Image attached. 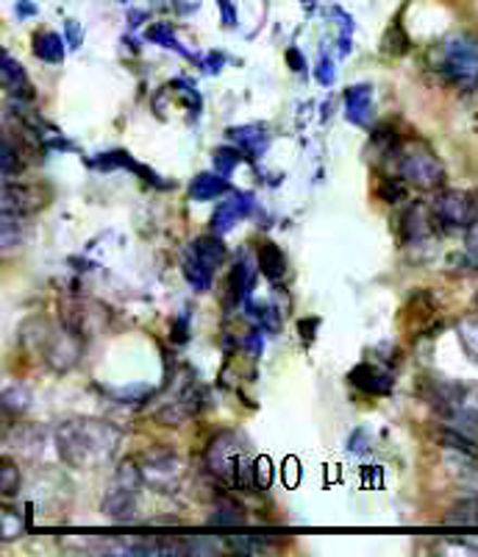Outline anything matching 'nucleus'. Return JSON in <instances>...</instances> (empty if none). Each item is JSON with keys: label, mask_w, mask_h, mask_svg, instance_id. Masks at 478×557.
Returning a JSON list of instances; mask_svg holds the SVG:
<instances>
[{"label": "nucleus", "mask_w": 478, "mask_h": 557, "mask_svg": "<svg viewBox=\"0 0 478 557\" xmlns=\"http://www.w3.org/2000/svg\"><path fill=\"white\" fill-rule=\"evenodd\" d=\"M476 301H478V298H476Z\"/></svg>", "instance_id": "42"}, {"label": "nucleus", "mask_w": 478, "mask_h": 557, "mask_svg": "<svg viewBox=\"0 0 478 557\" xmlns=\"http://www.w3.org/2000/svg\"><path fill=\"white\" fill-rule=\"evenodd\" d=\"M64 32H67V42H70V48H78V45H81V28H78V23L76 20H67V26H64Z\"/></svg>", "instance_id": "35"}, {"label": "nucleus", "mask_w": 478, "mask_h": 557, "mask_svg": "<svg viewBox=\"0 0 478 557\" xmlns=\"http://www.w3.org/2000/svg\"><path fill=\"white\" fill-rule=\"evenodd\" d=\"M348 380H351L353 387L370 393V396H387L392 391V376L378 366H373V362H358L348 374Z\"/></svg>", "instance_id": "10"}, {"label": "nucleus", "mask_w": 478, "mask_h": 557, "mask_svg": "<svg viewBox=\"0 0 478 557\" xmlns=\"http://www.w3.org/2000/svg\"><path fill=\"white\" fill-rule=\"evenodd\" d=\"M189 251L196 253L198 260H201L209 271H214V268H221L223 262H226V246H223L221 235H214V232L206 237H198Z\"/></svg>", "instance_id": "18"}, {"label": "nucleus", "mask_w": 478, "mask_h": 557, "mask_svg": "<svg viewBox=\"0 0 478 557\" xmlns=\"http://www.w3.org/2000/svg\"><path fill=\"white\" fill-rule=\"evenodd\" d=\"M0 168H3V178H7V182H12V176H17V173L26 168V153L20 151V146L9 137V134H3V157H0Z\"/></svg>", "instance_id": "23"}, {"label": "nucleus", "mask_w": 478, "mask_h": 557, "mask_svg": "<svg viewBox=\"0 0 478 557\" xmlns=\"http://www.w3.org/2000/svg\"><path fill=\"white\" fill-rule=\"evenodd\" d=\"M465 246H467V253L478 262V198H476V212H473L470 226L465 228Z\"/></svg>", "instance_id": "30"}, {"label": "nucleus", "mask_w": 478, "mask_h": 557, "mask_svg": "<svg viewBox=\"0 0 478 557\" xmlns=\"http://www.w3.org/2000/svg\"><path fill=\"white\" fill-rule=\"evenodd\" d=\"M256 482L259 487L271 485V460L267 457H259L256 460Z\"/></svg>", "instance_id": "32"}, {"label": "nucleus", "mask_w": 478, "mask_h": 557, "mask_svg": "<svg viewBox=\"0 0 478 557\" xmlns=\"http://www.w3.org/2000/svg\"><path fill=\"white\" fill-rule=\"evenodd\" d=\"M0 64H3V67H0V78H3V87H7L9 96H14L17 101H32L34 87L32 82H28L23 64L14 62L7 51L0 53Z\"/></svg>", "instance_id": "11"}, {"label": "nucleus", "mask_w": 478, "mask_h": 557, "mask_svg": "<svg viewBox=\"0 0 478 557\" xmlns=\"http://www.w3.org/2000/svg\"><path fill=\"white\" fill-rule=\"evenodd\" d=\"M148 393H151V387H148V385H137V387H131V391H128V387H123V391H117V396H120V399H137V401H142L148 396Z\"/></svg>", "instance_id": "34"}, {"label": "nucleus", "mask_w": 478, "mask_h": 557, "mask_svg": "<svg viewBox=\"0 0 478 557\" xmlns=\"http://www.w3.org/2000/svg\"><path fill=\"white\" fill-rule=\"evenodd\" d=\"M34 57L48 64H62L64 59V39L56 32H39L34 34Z\"/></svg>", "instance_id": "19"}, {"label": "nucleus", "mask_w": 478, "mask_h": 557, "mask_svg": "<svg viewBox=\"0 0 478 557\" xmlns=\"http://www.w3.org/2000/svg\"><path fill=\"white\" fill-rule=\"evenodd\" d=\"M262 346H265L262 335H259V332H251V337H248V348H251L253 355H259V351H262Z\"/></svg>", "instance_id": "39"}, {"label": "nucleus", "mask_w": 478, "mask_h": 557, "mask_svg": "<svg viewBox=\"0 0 478 557\" xmlns=\"http://www.w3.org/2000/svg\"><path fill=\"white\" fill-rule=\"evenodd\" d=\"M345 114L348 121L356 123V126H367L373 114V87L367 84H356L345 92Z\"/></svg>", "instance_id": "14"}, {"label": "nucleus", "mask_w": 478, "mask_h": 557, "mask_svg": "<svg viewBox=\"0 0 478 557\" xmlns=\"http://www.w3.org/2000/svg\"><path fill=\"white\" fill-rule=\"evenodd\" d=\"M253 209V196L251 193H237L231 201H223L217 207V212L212 215V232L214 235H226L231 232L234 223H239V218H246Z\"/></svg>", "instance_id": "9"}, {"label": "nucleus", "mask_w": 478, "mask_h": 557, "mask_svg": "<svg viewBox=\"0 0 478 557\" xmlns=\"http://www.w3.org/2000/svg\"><path fill=\"white\" fill-rule=\"evenodd\" d=\"M259 271L271 282H278L287 273V257H284V251L276 243H265V246L259 248Z\"/></svg>", "instance_id": "20"}, {"label": "nucleus", "mask_w": 478, "mask_h": 557, "mask_svg": "<svg viewBox=\"0 0 478 557\" xmlns=\"http://www.w3.org/2000/svg\"><path fill=\"white\" fill-rule=\"evenodd\" d=\"M242 159H248V157L242 151H239L237 146L217 148V151H214V171L223 173V176H231L234 168H237L239 162H242Z\"/></svg>", "instance_id": "26"}, {"label": "nucleus", "mask_w": 478, "mask_h": 557, "mask_svg": "<svg viewBox=\"0 0 478 557\" xmlns=\"http://www.w3.org/2000/svg\"><path fill=\"white\" fill-rule=\"evenodd\" d=\"M34 7H28V3H20V14H32Z\"/></svg>", "instance_id": "41"}, {"label": "nucleus", "mask_w": 478, "mask_h": 557, "mask_svg": "<svg viewBox=\"0 0 478 557\" xmlns=\"http://www.w3.org/2000/svg\"><path fill=\"white\" fill-rule=\"evenodd\" d=\"M45 203H48V196H42V190L32 187V184L7 182V187H3V212L32 215V212L42 209Z\"/></svg>", "instance_id": "7"}, {"label": "nucleus", "mask_w": 478, "mask_h": 557, "mask_svg": "<svg viewBox=\"0 0 478 557\" xmlns=\"http://www.w3.org/2000/svg\"><path fill=\"white\" fill-rule=\"evenodd\" d=\"M142 482V471L126 462L114 476L112 487H109L106 499H103V513L114 521H131L134 510H137V487Z\"/></svg>", "instance_id": "5"}, {"label": "nucleus", "mask_w": 478, "mask_h": 557, "mask_svg": "<svg viewBox=\"0 0 478 557\" xmlns=\"http://www.w3.org/2000/svg\"><path fill=\"white\" fill-rule=\"evenodd\" d=\"M209 524L212 527H239L246 524V510H242V505L234 499H228V496H223L221 502H217V507H214V516L209 519Z\"/></svg>", "instance_id": "22"}, {"label": "nucleus", "mask_w": 478, "mask_h": 557, "mask_svg": "<svg viewBox=\"0 0 478 557\" xmlns=\"http://www.w3.org/2000/svg\"><path fill=\"white\" fill-rule=\"evenodd\" d=\"M381 45H385V53H390V57H403V53L410 51V37L403 34L401 23H395V26H390Z\"/></svg>", "instance_id": "28"}, {"label": "nucleus", "mask_w": 478, "mask_h": 557, "mask_svg": "<svg viewBox=\"0 0 478 557\" xmlns=\"http://www.w3.org/2000/svg\"><path fill=\"white\" fill-rule=\"evenodd\" d=\"M317 326H320V318H309V321H301V326H298V330H301L303 343H312V341H315Z\"/></svg>", "instance_id": "33"}, {"label": "nucleus", "mask_w": 478, "mask_h": 557, "mask_svg": "<svg viewBox=\"0 0 478 557\" xmlns=\"http://www.w3.org/2000/svg\"><path fill=\"white\" fill-rule=\"evenodd\" d=\"M435 70L456 84H478V37L451 34L435 48Z\"/></svg>", "instance_id": "4"}, {"label": "nucleus", "mask_w": 478, "mask_h": 557, "mask_svg": "<svg viewBox=\"0 0 478 557\" xmlns=\"http://www.w3.org/2000/svg\"><path fill=\"white\" fill-rule=\"evenodd\" d=\"M228 190H231V184L223 173H198L189 184V196L196 201H214V198L226 196Z\"/></svg>", "instance_id": "16"}, {"label": "nucleus", "mask_w": 478, "mask_h": 557, "mask_svg": "<svg viewBox=\"0 0 478 557\" xmlns=\"http://www.w3.org/2000/svg\"><path fill=\"white\" fill-rule=\"evenodd\" d=\"M251 287H253V268L246 257V260H239L237 265H234L231 276H228V305L234 307L242 305Z\"/></svg>", "instance_id": "17"}, {"label": "nucleus", "mask_w": 478, "mask_h": 557, "mask_svg": "<svg viewBox=\"0 0 478 557\" xmlns=\"http://www.w3.org/2000/svg\"><path fill=\"white\" fill-rule=\"evenodd\" d=\"M395 168L398 176L403 182L415 184L417 190H437L442 182H445V168H442L440 157L431 151L428 143L423 139H406V143H398L395 151Z\"/></svg>", "instance_id": "3"}, {"label": "nucleus", "mask_w": 478, "mask_h": 557, "mask_svg": "<svg viewBox=\"0 0 478 557\" xmlns=\"http://www.w3.org/2000/svg\"><path fill=\"white\" fill-rule=\"evenodd\" d=\"M217 3H221V9H223V20H226V26H234L231 3H228V0H217Z\"/></svg>", "instance_id": "40"}, {"label": "nucleus", "mask_w": 478, "mask_h": 557, "mask_svg": "<svg viewBox=\"0 0 478 557\" xmlns=\"http://www.w3.org/2000/svg\"><path fill=\"white\" fill-rule=\"evenodd\" d=\"M287 62H290L292 70H298V73H301V70H306V59H303L295 48H290V51H287Z\"/></svg>", "instance_id": "37"}, {"label": "nucleus", "mask_w": 478, "mask_h": 557, "mask_svg": "<svg viewBox=\"0 0 478 557\" xmlns=\"http://www.w3.org/2000/svg\"><path fill=\"white\" fill-rule=\"evenodd\" d=\"M476 198L478 196L465 190H445L435 198L431 212H435L437 223H442L445 228H467L473 212H476Z\"/></svg>", "instance_id": "6"}, {"label": "nucleus", "mask_w": 478, "mask_h": 557, "mask_svg": "<svg viewBox=\"0 0 478 557\" xmlns=\"http://www.w3.org/2000/svg\"><path fill=\"white\" fill-rule=\"evenodd\" d=\"M317 82L320 84H334V64L323 59L320 70H317Z\"/></svg>", "instance_id": "36"}, {"label": "nucleus", "mask_w": 478, "mask_h": 557, "mask_svg": "<svg viewBox=\"0 0 478 557\" xmlns=\"http://www.w3.org/2000/svg\"><path fill=\"white\" fill-rule=\"evenodd\" d=\"M228 139H231L234 146L246 153L248 159H256L262 157L267 148V128L262 126V123H248V126L228 128Z\"/></svg>", "instance_id": "12"}, {"label": "nucleus", "mask_w": 478, "mask_h": 557, "mask_svg": "<svg viewBox=\"0 0 478 557\" xmlns=\"http://www.w3.org/2000/svg\"><path fill=\"white\" fill-rule=\"evenodd\" d=\"M212 273L214 271H209V268L198 260L196 253L192 251L187 253V260H184V276H187V282L196 287L198 293H206L209 287H212Z\"/></svg>", "instance_id": "24"}, {"label": "nucleus", "mask_w": 478, "mask_h": 557, "mask_svg": "<svg viewBox=\"0 0 478 557\" xmlns=\"http://www.w3.org/2000/svg\"><path fill=\"white\" fill-rule=\"evenodd\" d=\"M445 527H478V494L467 496V499L456 502V505L442 516Z\"/></svg>", "instance_id": "21"}, {"label": "nucleus", "mask_w": 478, "mask_h": 557, "mask_svg": "<svg viewBox=\"0 0 478 557\" xmlns=\"http://www.w3.org/2000/svg\"><path fill=\"white\" fill-rule=\"evenodd\" d=\"M435 215V212H431ZM428 215V209L423 203H415V207L406 209L401 223V235L403 243H423L428 235H431V223H437V218Z\"/></svg>", "instance_id": "13"}, {"label": "nucleus", "mask_w": 478, "mask_h": 557, "mask_svg": "<svg viewBox=\"0 0 478 557\" xmlns=\"http://www.w3.org/2000/svg\"><path fill=\"white\" fill-rule=\"evenodd\" d=\"M187 332H189V326H187V315H184V318H178L176 326H173V335H176V343L187 341Z\"/></svg>", "instance_id": "38"}, {"label": "nucleus", "mask_w": 478, "mask_h": 557, "mask_svg": "<svg viewBox=\"0 0 478 557\" xmlns=\"http://www.w3.org/2000/svg\"><path fill=\"white\" fill-rule=\"evenodd\" d=\"M142 471V480L148 482V485L159 487L162 494H173L178 487V482H181V462L176 460V457H151V460L146 462V469Z\"/></svg>", "instance_id": "8"}, {"label": "nucleus", "mask_w": 478, "mask_h": 557, "mask_svg": "<svg viewBox=\"0 0 478 557\" xmlns=\"http://www.w3.org/2000/svg\"><path fill=\"white\" fill-rule=\"evenodd\" d=\"M59 455L76 466V469H95L98 462L106 460L117 446L120 435L103 421H89V418H78V421H64L56 432Z\"/></svg>", "instance_id": "1"}, {"label": "nucleus", "mask_w": 478, "mask_h": 557, "mask_svg": "<svg viewBox=\"0 0 478 557\" xmlns=\"http://www.w3.org/2000/svg\"><path fill=\"white\" fill-rule=\"evenodd\" d=\"M209 469L226 482H231L239 491H256V460H251L246 446L239 444V437L234 432H223L214 437V444L209 446Z\"/></svg>", "instance_id": "2"}, {"label": "nucleus", "mask_w": 478, "mask_h": 557, "mask_svg": "<svg viewBox=\"0 0 478 557\" xmlns=\"http://www.w3.org/2000/svg\"><path fill=\"white\" fill-rule=\"evenodd\" d=\"M17 487H20L17 469H14L9 460H3V469H0V491H3V496H12L17 494Z\"/></svg>", "instance_id": "29"}, {"label": "nucleus", "mask_w": 478, "mask_h": 557, "mask_svg": "<svg viewBox=\"0 0 478 557\" xmlns=\"http://www.w3.org/2000/svg\"><path fill=\"white\" fill-rule=\"evenodd\" d=\"M148 39H151V42H156V45H162V48H176L178 53L189 57L181 45H178L176 34H173V26H167V23H156V26L148 28Z\"/></svg>", "instance_id": "27"}, {"label": "nucleus", "mask_w": 478, "mask_h": 557, "mask_svg": "<svg viewBox=\"0 0 478 557\" xmlns=\"http://www.w3.org/2000/svg\"><path fill=\"white\" fill-rule=\"evenodd\" d=\"M456 332H460V343L467 351V357L478 362V315L465 318V321L456 326Z\"/></svg>", "instance_id": "25"}, {"label": "nucleus", "mask_w": 478, "mask_h": 557, "mask_svg": "<svg viewBox=\"0 0 478 557\" xmlns=\"http://www.w3.org/2000/svg\"><path fill=\"white\" fill-rule=\"evenodd\" d=\"M378 196L385 198L387 203H395V198H401V196H403L401 184L392 182V178H385V184H381V190H378Z\"/></svg>", "instance_id": "31"}, {"label": "nucleus", "mask_w": 478, "mask_h": 557, "mask_svg": "<svg viewBox=\"0 0 478 557\" xmlns=\"http://www.w3.org/2000/svg\"><path fill=\"white\" fill-rule=\"evenodd\" d=\"M403 312H406V326H410L412 332H423L426 326L435 323L437 305H435V298L428 296L426 290H420L410 298V305H406V310Z\"/></svg>", "instance_id": "15"}]
</instances>
